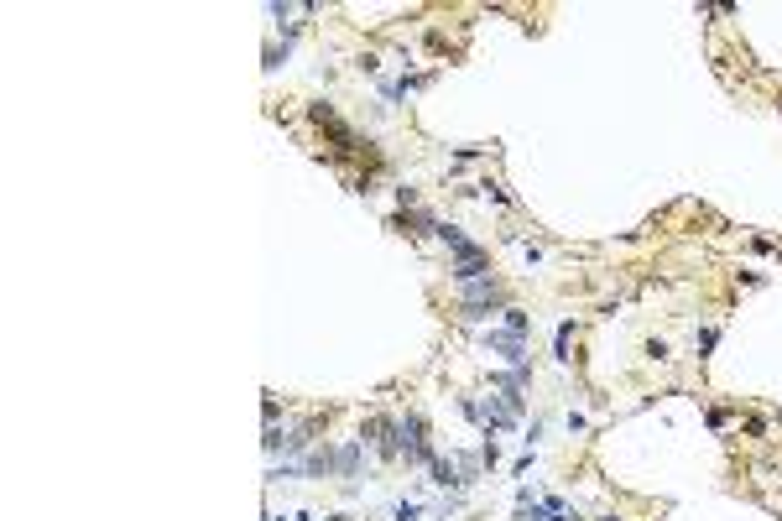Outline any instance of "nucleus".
Returning <instances> with one entry per match:
<instances>
[{"label": "nucleus", "mask_w": 782, "mask_h": 521, "mask_svg": "<svg viewBox=\"0 0 782 521\" xmlns=\"http://www.w3.org/2000/svg\"><path fill=\"white\" fill-rule=\"evenodd\" d=\"M527 329H532V318H527V313H516V308H506V333L527 339Z\"/></svg>", "instance_id": "f257e3e1"}, {"label": "nucleus", "mask_w": 782, "mask_h": 521, "mask_svg": "<svg viewBox=\"0 0 782 521\" xmlns=\"http://www.w3.org/2000/svg\"><path fill=\"white\" fill-rule=\"evenodd\" d=\"M568 339H574V329L563 324V329H558V360H568Z\"/></svg>", "instance_id": "f03ea898"}]
</instances>
